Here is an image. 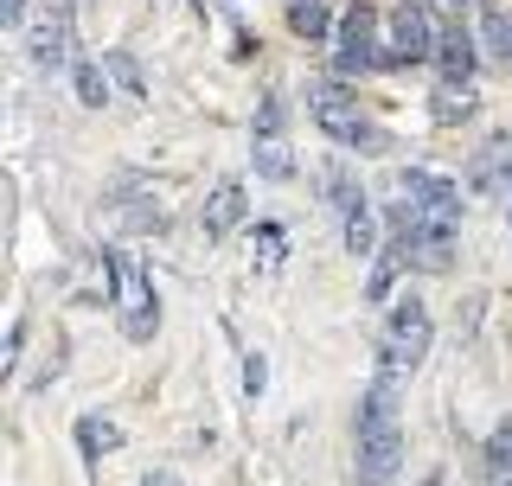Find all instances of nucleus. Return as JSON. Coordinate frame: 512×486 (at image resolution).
Segmentation results:
<instances>
[{
  "instance_id": "11",
  "label": "nucleus",
  "mask_w": 512,
  "mask_h": 486,
  "mask_svg": "<svg viewBox=\"0 0 512 486\" xmlns=\"http://www.w3.org/2000/svg\"><path fill=\"white\" fill-rule=\"evenodd\" d=\"M244 212H250V192L237 180H218L212 199H205V237H231L244 224Z\"/></svg>"
},
{
  "instance_id": "13",
  "label": "nucleus",
  "mask_w": 512,
  "mask_h": 486,
  "mask_svg": "<svg viewBox=\"0 0 512 486\" xmlns=\"http://www.w3.org/2000/svg\"><path fill=\"white\" fill-rule=\"evenodd\" d=\"M468 186H487V192H500V186H512V135H500L487 154L468 167Z\"/></svg>"
},
{
  "instance_id": "23",
  "label": "nucleus",
  "mask_w": 512,
  "mask_h": 486,
  "mask_svg": "<svg viewBox=\"0 0 512 486\" xmlns=\"http://www.w3.org/2000/svg\"><path fill=\"white\" fill-rule=\"evenodd\" d=\"M429 7H436V13H442V20H448V26H461V13H468V7H474V0H429Z\"/></svg>"
},
{
  "instance_id": "26",
  "label": "nucleus",
  "mask_w": 512,
  "mask_h": 486,
  "mask_svg": "<svg viewBox=\"0 0 512 486\" xmlns=\"http://www.w3.org/2000/svg\"><path fill=\"white\" fill-rule=\"evenodd\" d=\"M288 7H301V0H288Z\"/></svg>"
},
{
  "instance_id": "3",
  "label": "nucleus",
  "mask_w": 512,
  "mask_h": 486,
  "mask_svg": "<svg viewBox=\"0 0 512 486\" xmlns=\"http://www.w3.org/2000/svg\"><path fill=\"white\" fill-rule=\"evenodd\" d=\"M308 116L320 135H333L340 148H359V154H384L391 148V135L359 109V96H352L346 84H333V77H314L308 84Z\"/></svg>"
},
{
  "instance_id": "8",
  "label": "nucleus",
  "mask_w": 512,
  "mask_h": 486,
  "mask_svg": "<svg viewBox=\"0 0 512 486\" xmlns=\"http://www.w3.org/2000/svg\"><path fill=\"white\" fill-rule=\"evenodd\" d=\"M436 39H442V32L429 26V13L423 7H404L391 26H384L378 64H423V58H436Z\"/></svg>"
},
{
  "instance_id": "19",
  "label": "nucleus",
  "mask_w": 512,
  "mask_h": 486,
  "mask_svg": "<svg viewBox=\"0 0 512 486\" xmlns=\"http://www.w3.org/2000/svg\"><path fill=\"white\" fill-rule=\"evenodd\" d=\"M282 250H288V231H282V224H256V263L276 269V263H282Z\"/></svg>"
},
{
  "instance_id": "10",
  "label": "nucleus",
  "mask_w": 512,
  "mask_h": 486,
  "mask_svg": "<svg viewBox=\"0 0 512 486\" xmlns=\"http://www.w3.org/2000/svg\"><path fill=\"white\" fill-rule=\"evenodd\" d=\"M26 52L39 71H58L71 58V0H45V20L26 32Z\"/></svg>"
},
{
  "instance_id": "20",
  "label": "nucleus",
  "mask_w": 512,
  "mask_h": 486,
  "mask_svg": "<svg viewBox=\"0 0 512 486\" xmlns=\"http://www.w3.org/2000/svg\"><path fill=\"white\" fill-rule=\"evenodd\" d=\"M468 109H474V90H468V84H442V90H436V116H442V122L468 116Z\"/></svg>"
},
{
  "instance_id": "9",
  "label": "nucleus",
  "mask_w": 512,
  "mask_h": 486,
  "mask_svg": "<svg viewBox=\"0 0 512 486\" xmlns=\"http://www.w3.org/2000/svg\"><path fill=\"white\" fill-rule=\"evenodd\" d=\"M378 13L365 7V0H352L346 20H340V39H333V64L340 71H365V64H378Z\"/></svg>"
},
{
  "instance_id": "12",
  "label": "nucleus",
  "mask_w": 512,
  "mask_h": 486,
  "mask_svg": "<svg viewBox=\"0 0 512 486\" xmlns=\"http://www.w3.org/2000/svg\"><path fill=\"white\" fill-rule=\"evenodd\" d=\"M436 71H442V84H468L474 77V32L468 26H448L436 39Z\"/></svg>"
},
{
  "instance_id": "4",
  "label": "nucleus",
  "mask_w": 512,
  "mask_h": 486,
  "mask_svg": "<svg viewBox=\"0 0 512 486\" xmlns=\"http://www.w3.org/2000/svg\"><path fill=\"white\" fill-rule=\"evenodd\" d=\"M429 339H436V327H429V307L423 301H397L391 320H384V339H378V371L384 378H410L416 365L429 359Z\"/></svg>"
},
{
  "instance_id": "16",
  "label": "nucleus",
  "mask_w": 512,
  "mask_h": 486,
  "mask_svg": "<svg viewBox=\"0 0 512 486\" xmlns=\"http://www.w3.org/2000/svg\"><path fill=\"white\" fill-rule=\"evenodd\" d=\"M103 71L116 77V84H122L128 96H148V77H141V64H135V52H103Z\"/></svg>"
},
{
  "instance_id": "24",
  "label": "nucleus",
  "mask_w": 512,
  "mask_h": 486,
  "mask_svg": "<svg viewBox=\"0 0 512 486\" xmlns=\"http://www.w3.org/2000/svg\"><path fill=\"white\" fill-rule=\"evenodd\" d=\"M0 20H7V26H26V0H0Z\"/></svg>"
},
{
  "instance_id": "6",
  "label": "nucleus",
  "mask_w": 512,
  "mask_h": 486,
  "mask_svg": "<svg viewBox=\"0 0 512 486\" xmlns=\"http://www.w3.org/2000/svg\"><path fill=\"white\" fill-rule=\"evenodd\" d=\"M320 180H327V199L333 212H340V237L352 256H372L378 250V231H372V199H365V186L352 180V167H340V160H327L320 167Z\"/></svg>"
},
{
  "instance_id": "25",
  "label": "nucleus",
  "mask_w": 512,
  "mask_h": 486,
  "mask_svg": "<svg viewBox=\"0 0 512 486\" xmlns=\"http://www.w3.org/2000/svg\"><path fill=\"white\" fill-rule=\"evenodd\" d=\"M141 486H180V480H173V474H148V480H141Z\"/></svg>"
},
{
  "instance_id": "15",
  "label": "nucleus",
  "mask_w": 512,
  "mask_h": 486,
  "mask_svg": "<svg viewBox=\"0 0 512 486\" xmlns=\"http://www.w3.org/2000/svg\"><path fill=\"white\" fill-rule=\"evenodd\" d=\"M487 486H512V423L487 435Z\"/></svg>"
},
{
  "instance_id": "22",
  "label": "nucleus",
  "mask_w": 512,
  "mask_h": 486,
  "mask_svg": "<svg viewBox=\"0 0 512 486\" xmlns=\"http://www.w3.org/2000/svg\"><path fill=\"white\" fill-rule=\"evenodd\" d=\"M263 378H269V365H263V359H256V352H250V359H244V384H250V397L263 391Z\"/></svg>"
},
{
  "instance_id": "18",
  "label": "nucleus",
  "mask_w": 512,
  "mask_h": 486,
  "mask_svg": "<svg viewBox=\"0 0 512 486\" xmlns=\"http://www.w3.org/2000/svg\"><path fill=\"white\" fill-rule=\"evenodd\" d=\"M71 77H77V103H84V109H103V96H109L103 77H109V71H96V64L77 58V64H71Z\"/></svg>"
},
{
  "instance_id": "1",
  "label": "nucleus",
  "mask_w": 512,
  "mask_h": 486,
  "mask_svg": "<svg viewBox=\"0 0 512 486\" xmlns=\"http://www.w3.org/2000/svg\"><path fill=\"white\" fill-rule=\"evenodd\" d=\"M391 256L404 269H448L461 231V186L436 167H410L391 186Z\"/></svg>"
},
{
  "instance_id": "17",
  "label": "nucleus",
  "mask_w": 512,
  "mask_h": 486,
  "mask_svg": "<svg viewBox=\"0 0 512 486\" xmlns=\"http://www.w3.org/2000/svg\"><path fill=\"white\" fill-rule=\"evenodd\" d=\"M288 26H295V39H327V0H301V7H288Z\"/></svg>"
},
{
  "instance_id": "21",
  "label": "nucleus",
  "mask_w": 512,
  "mask_h": 486,
  "mask_svg": "<svg viewBox=\"0 0 512 486\" xmlns=\"http://www.w3.org/2000/svg\"><path fill=\"white\" fill-rule=\"evenodd\" d=\"M480 32H487V52L512 64V20H506V13H487V20H480Z\"/></svg>"
},
{
  "instance_id": "14",
  "label": "nucleus",
  "mask_w": 512,
  "mask_h": 486,
  "mask_svg": "<svg viewBox=\"0 0 512 486\" xmlns=\"http://www.w3.org/2000/svg\"><path fill=\"white\" fill-rule=\"evenodd\" d=\"M109 448H122V429L109 423V416H77V455L96 467V461L109 455Z\"/></svg>"
},
{
  "instance_id": "2",
  "label": "nucleus",
  "mask_w": 512,
  "mask_h": 486,
  "mask_svg": "<svg viewBox=\"0 0 512 486\" xmlns=\"http://www.w3.org/2000/svg\"><path fill=\"white\" fill-rule=\"evenodd\" d=\"M404 467V423H397V378L365 384L359 397V480L365 486H391Z\"/></svg>"
},
{
  "instance_id": "7",
  "label": "nucleus",
  "mask_w": 512,
  "mask_h": 486,
  "mask_svg": "<svg viewBox=\"0 0 512 486\" xmlns=\"http://www.w3.org/2000/svg\"><path fill=\"white\" fill-rule=\"evenodd\" d=\"M250 160L263 180H295V154H288L282 135V96L263 90V109H256V135H250Z\"/></svg>"
},
{
  "instance_id": "5",
  "label": "nucleus",
  "mask_w": 512,
  "mask_h": 486,
  "mask_svg": "<svg viewBox=\"0 0 512 486\" xmlns=\"http://www.w3.org/2000/svg\"><path fill=\"white\" fill-rule=\"evenodd\" d=\"M109 275H116V314H122V333L135 339H154V327H160V301H154V282H148V269L135 263L128 250H109Z\"/></svg>"
}]
</instances>
